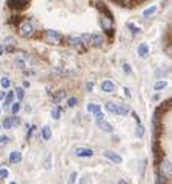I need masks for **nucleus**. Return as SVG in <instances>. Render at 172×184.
Returning a JSON list of instances; mask_svg holds the SVG:
<instances>
[{"label": "nucleus", "instance_id": "44", "mask_svg": "<svg viewBox=\"0 0 172 184\" xmlns=\"http://www.w3.org/2000/svg\"><path fill=\"white\" fill-rule=\"evenodd\" d=\"M0 129H2V124H0Z\"/></svg>", "mask_w": 172, "mask_h": 184}, {"label": "nucleus", "instance_id": "24", "mask_svg": "<svg viewBox=\"0 0 172 184\" xmlns=\"http://www.w3.org/2000/svg\"><path fill=\"white\" fill-rule=\"evenodd\" d=\"M143 135H144V127H143V126L140 124V123H138V126H137V131H135V137L141 138Z\"/></svg>", "mask_w": 172, "mask_h": 184}, {"label": "nucleus", "instance_id": "4", "mask_svg": "<svg viewBox=\"0 0 172 184\" xmlns=\"http://www.w3.org/2000/svg\"><path fill=\"white\" fill-rule=\"evenodd\" d=\"M103 156H105L106 160L115 163V164H120V163H121V156L118 153H115L114 151H105V152H103Z\"/></svg>", "mask_w": 172, "mask_h": 184}, {"label": "nucleus", "instance_id": "10", "mask_svg": "<svg viewBox=\"0 0 172 184\" xmlns=\"http://www.w3.org/2000/svg\"><path fill=\"white\" fill-rule=\"evenodd\" d=\"M28 0H8L9 8H25Z\"/></svg>", "mask_w": 172, "mask_h": 184}, {"label": "nucleus", "instance_id": "29", "mask_svg": "<svg viewBox=\"0 0 172 184\" xmlns=\"http://www.w3.org/2000/svg\"><path fill=\"white\" fill-rule=\"evenodd\" d=\"M94 117H95V121H98V120H105V114H103L101 111H98V112H95V114H94Z\"/></svg>", "mask_w": 172, "mask_h": 184}, {"label": "nucleus", "instance_id": "30", "mask_svg": "<svg viewBox=\"0 0 172 184\" xmlns=\"http://www.w3.org/2000/svg\"><path fill=\"white\" fill-rule=\"evenodd\" d=\"M19 111H20V103H14V104H12V107H11V112L14 114V115H17Z\"/></svg>", "mask_w": 172, "mask_h": 184}, {"label": "nucleus", "instance_id": "16", "mask_svg": "<svg viewBox=\"0 0 172 184\" xmlns=\"http://www.w3.org/2000/svg\"><path fill=\"white\" fill-rule=\"evenodd\" d=\"M80 40L83 45H91L92 42V34H83V36H80Z\"/></svg>", "mask_w": 172, "mask_h": 184}, {"label": "nucleus", "instance_id": "39", "mask_svg": "<svg viewBox=\"0 0 172 184\" xmlns=\"http://www.w3.org/2000/svg\"><path fill=\"white\" fill-rule=\"evenodd\" d=\"M2 54H3V46L0 45V55H2Z\"/></svg>", "mask_w": 172, "mask_h": 184}, {"label": "nucleus", "instance_id": "34", "mask_svg": "<svg viewBox=\"0 0 172 184\" xmlns=\"http://www.w3.org/2000/svg\"><path fill=\"white\" fill-rule=\"evenodd\" d=\"M123 69H125L126 74H131V66H129L128 63H123Z\"/></svg>", "mask_w": 172, "mask_h": 184}, {"label": "nucleus", "instance_id": "35", "mask_svg": "<svg viewBox=\"0 0 172 184\" xmlns=\"http://www.w3.org/2000/svg\"><path fill=\"white\" fill-rule=\"evenodd\" d=\"M92 87H94V83H92V81H89V83L86 85V91H88V92H91V91H92Z\"/></svg>", "mask_w": 172, "mask_h": 184}, {"label": "nucleus", "instance_id": "1", "mask_svg": "<svg viewBox=\"0 0 172 184\" xmlns=\"http://www.w3.org/2000/svg\"><path fill=\"white\" fill-rule=\"evenodd\" d=\"M34 32H36V29H34L32 23L26 22V23H22V25H20V34H22L23 37L29 38V37H32V36H34Z\"/></svg>", "mask_w": 172, "mask_h": 184}, {"label": "nucleus", "instance_id": "2", "mask_svg": "<svg viewBox=\"0 0 172 184\" xmlns=\"http://www.w3.org/2000/svg\"><path fill=\"white\" fill-rule=\"evenodd\" d=\"M45 37H46L48 42H51V43H59L61 40V34L59 31H54V29H46Z\"/></svg>", "mask_w": 172, "mask_h": 184}, {"label": "nucleus", "instance_id": "12", "mask_svg": "<svg viewBox=\"0 0 172 184\" xmlns=\"http://www.w3.org/2000/svg\"><path fill=\"white\" fill-rule=\"evenodd\" d=\"M148 54H149V46L146 43H140V46H138V55L143 57V58H146Z\"/></svg>", "mask_w": 172, "mask_h": 184}, {"label": "nucleus", "instance_id": "20", "mask_svg": "<svg viewBox=\"0 0 172 184\" xmlns=\"http://www.w3.org/2000/svg\"><path fill=\"white\" fill-rule=\"evenodd\" d=\"M166 86H168V81L161 80V81H157V83L154 85V89H155V91H161V89H164Z\"/></svg>", "mask_w": 172, "mask_h": 184}, {"label": "nucleus", "instance_id": "43", "mask_svg": "<svg viewBox=\"0 0 172 184\" xmlns=\"http://www.w3.org/2000/svg\"><path fill=\"white\" fill-rule=\"evenodd\" d=\"M0 114H2V107H0Z\"/></svg>", "mask_w": 172, "mask_h": 184}, {"label": "nucleus", "instance_id": "21", "mask_svg": "<svg viewBox=\"0 0 172 184\" xmlns=\"http://www.w3.org/2000/svg\"><path fill=\"white\" fill-rule=\"evenodd\" d=\"M0 85H2L3 89H8V87L11 86V80L8 77H2V78H0Z\"/></svg>", "mask_w": 172, "mask_h": 184}, {"label": "nucleus", "instance_id": "18", "mask_svg": "<svg viewBox=\"0 0 172 184\" xmlns=\"http://www.w3.org/2000/svg\"><path fill=\"white\" fill-rule=\"evenodd\" d=\"M105 109H106L108 112H111V114H115V111H117V103H112V101H109V103L105 104Z\"/></svg>", "mask_w": 172, "mask_h": 184}, {"label": "nucleus", "instance_id": "13", "mask_svg": "<svg viewBox=\"0 0 172 184\" xmlns=\"http://www.w3.org/2000/svg\"><path fill=\"white\" fill-rule=\"evenodd\" d=\"M51 137H52L51 127H49V126H43V127H42V138H43L45 141H48V140H51Z\"/></svg>", "mask_w": 172, "mask_h": 184}, {"label": "nucleus", "instance_id": "8", "mask_svg": "<svg viewBox=\"0 0 172 184\" xmlns=\"http://www.w3.org/2000/svg\"><path fill=\"white\" fill-rule=\"evenodd\" d=\"M69 45H71L72 48H75L77 51H83V48H85V45L81 43L80 37H71V38H69Z\"/></svg>", "mask_w": 172, "mask_h": 184}, {"label": "nucleus", "instance_id": "38", "mask_svg": "<svg viewBox=\"0 0 172 184\" xmlns=\"http://www.w3.org/2000/svg\"><path fill=\"white\" fill-rule=\"evenodd\" d=\"M5 95H6V92L0 91V101H2V100H5Z\"/></svg>", "mask_w": 172, "mask_h": 184}, {"label": "nucleus", "instance_id": "42", "mask_svg": "<svg viewBox=\"0 0 172 184\" xmlns=\"http://www.w3.org/2000/svg\"><path fill=\"white\" fill-rule=\"evenodd\" d=\"M9 184H17V183H14V181H11V183H9Z\"/></svg>", "mask_w": 172, "mask_h": 184}, {"label": "nucleus", "instance_id": "19", "mask_svg": "<svg viewBox=\"0 0 172 184\" xmlns=\"http://www.w3.org/2000/svg\"><path fill=\"white\" fill-rule=\"evenodd\" d=\"M51 115H52V118L54 120H60V115H61V109H60V106H56L52 109V112H51Z\"/></svg>", "mask_w": 172, "mask_h": 184}, {"label": "nucleus", "instance_id": "23", "mask_svg": "<svg viewBox=\"0 0 172 184\" xmlns=\"http://www.w3.org/2000/svg\"><path fill=\"white\" fill-rule=\"evenodd\" d=\"M88 111H89V112H94V114H95V112H98V111H101V107H100L98 104H94V103H89V104H88Z\"/></svg>", "mask_w": 172, "mask_h": 184}, {"label": "nucleus", "instance_id": "41", "mask_svg": "<svg viewBox=\"0 0 172 184\" xmlns=\"http://www.w3.org/2000/svg\"><path fill=\"white\" fill-rule=\"evenodd\" d=\"M79 184H85V180H81V181H80Z\"/></svg>", "mask_w": 172, "mask_h": 184}, {"label": "nucleus", "instance_id": "11", "mask_svg": "<svg viewBox=\"0 0 172 184\" xmlns=\"http://www.w3.org/2000/svg\"><path fill=\"white\" fill-rule=\"evenodd\" d=\"M100 23H101V28L105 29V31H109L112 28V22H111V18L109 17H101L100 18Z\"/></svg>", "mask_w": 172, "mask_h": 184}, {"label": "nucleus", "instance_id": "6", "mask_svg": "<svg viewBox=\"0 0 172 184\" xmlns=\"http://www.w3.org/2000/svg\"><path fill=\"white\" fill-rule=\"evenodd\" d=\"M97 123V127L100 129V131H103V132H108V134H111L114 129H112V124H109L108 121H105V120H98V121H95Z\"/></svg>", "mask_w": 172, "mask_h": 184}, {"label": "nucleus", "instance_id": "3", "mask_svg": "<svg viewBox=\"0 0 172 184\" xmlns=\"http://www.w3.org/2000/svg\"><path fill=\"white\" fill-rule=\"evenodd\" d=\"M74 153L77 156H80V158H91V156L94 155V151L89 149V147H77L74 151Z\"/></svg>", "mask_w": 172, "mask_h": 184}, {"label": "nucleus", "instance_id": "26", "mask_svg": "<svg viewBox=\"0 0 172 184\" xmlns=\"http://www.w3.org/2000/svg\"><path fill=\"white\" fill-rule=\"evenodd\" d=\"M16 95H17V98L19 100H22L23 97H25V91H23V87H17V89H16Z\"/></svg>", "mask_w": 172, "mask_h": 184}, {"label": "nucleus", "instance_id": "37", "mask_svg": "<svg viewBox=\"0 0 172 184\" xmlns=\"http://www.w3.org/2000/svg\"><path fill=\"white\" fill-rule=\"evenodd\" d=\"M36 129H37L36 126H31V127H29V132H28V138H29V137H31V135H32V132H34V131H36Z\"/></svg>", "mask_w": 172, "mask_h": 184}, {"label": "nucleus", "instance_id": "27", "mask_svg": "<svg viewBox=\"0 0 172 184\" xmlns=\"http://www.w3.org/2000/svg\"><path fill=\"white\" fill-rule=\"evenodd\" d=\"M75 180H77V172H72L69 175V180H68V184H75Z\"/></svg>", "mask_w": 172, "mask_h": 184}, {"label": "nucleus", "instance_id": "5", "mask_svg": "<svg viewBox=\"0 0 172 184\" xmlns=\"http://www.w3.org/2000/svg\"><path fill=\"white\" fill-rule=\"evenodd\" d=\"M17 124H19V117H17V115H14V117H11V118H6V120L3 121L2 127H5V129H12V127H16Z\"/></svg>", "mask_w": 172, "mask_h": 184}, {"label": "nucleus", "instance_id": "32", "mask_svg": "<svg viewBox=\"0 0 172 184\" xmlns=\"http://www.w3.org/2000/svg\"><path fill=\"white\" fill-rule=\"evenodd\" d=\"M9 143V138L6 137V135H2V137H0V144H8Z\"/></svg>", "mask_w": 172, "mask_h": 184}, {"label": "nucleus", "instance_id": "36", "mask_svg": "<svg viewBox=\"0 0 172 184\" xmlns=\"http://www.w3.org/2000/svg\"><path fill=\"white\" fill-rule=\"evenodd\" d=\"M16 63H17V66H20V67H23V66H25V63H23V60H22V58H17Z\"/></svg>", "mask_w": 172, "mask_h": 184}, {"label": "nucleus", "instance_id": "33", "mask_svg": "<svg viewBox=\"0 0 172 184\" xmlns=\"http://www.w3.org/2000/svg\"><path fill=\"white\" fill-rule=\"evenodd\" d=\"M63 97H65V92H63V91H60V92H59V94L56 95V98H54V101H56V103H57V101H59V100H61Z\"/></svg>", "mask_w": 172, "mask_h": 184}, {"label": "nucleus", "instance_id": "17", "mask_svg": "<svg viewBox=\"0 0 172 184\" xmlns=\"http://www.w3.org/2000/svg\"><path fill=\"white\" fill-rule=\"evenodd\" d=\"M14 92L12 91H9V92H6V95H5V106H9L11 103H12V100H14Z\"/></svg>", "mask_w": 172, "mask_h": 184}, {"label": "nucleus", "instance_id": "28", "mask_svg": "<svg viewBox=\"0 0 172 184\" xmlns=\"http://www.w3.org/2000/svg\"><path fill=\"white\" fill-rule=\"evenodd\" d=\"M77 98H75V97H71V98H68V106H69V107H74L75 104H77Z\"/></svg>", "mask_w": 172, "mask_h": 184}, {"label": "nucleus", "instance_id": "9", "mask_svg": "<svg viewBox=\"0 0 172 184\" xmlns=\"http://www.w3.org/2000/svg\"><path fill=\"white\" fill-rule=\"evenodd\" d=\"M8 160H9V163H11V164H17V163H20V161H22V153H20L19 151H16V152H11V153H9V156H8Z\"/></svg>", "mask_w": 172, "mask_h": 184}, {"label": "nucleus", "instance_id": "25", "mask_svg": "<svg viewBox=\"0 0 172 184\" xmlns=\"http://www.w3.org/2000/svg\"><path fill=\"white\" fill-rule=\"evenodd\" d=\"M128 28L131 29V32H132L134 36H137V34L140 32V28H137V26H135V25H132V23H128Z\"/></svg>", "mask_w": 172, "mask_h": 184}, {"label": "nucleus", "instance_id": "31", "mask_svg": "<svg viewBox=\"0 0 172 184\" xmlns=\"http://www.w3.org/2000/svg\"><path fill=\"white\" fill-rule=\"evenodd\" d=\"M8 176H9V172H8V170L0 167V178H8Z\"/></svg>", "mask_w": 172, "mask_h": 184}, {"label": "nucleus", "instance_id": "22", "mask_svg": "<svg viewBox=\"0 0 172 184\" xmlns=\"http://www.w3.org/2000/svg\"><path fill=\"white\" fill-rule=\"evenodd\" d=\"M155 11H157V6L152 5V6H149L148 9H144V11H143V16H144V17H149V16H152Z\"/></svg>", "mask_w": 172, "mask_h": 184}, {"label": "nucleus", "instance_id": "14", "mask_svg": "<svg viewBox=\"0 0 172 184\" xmlns=\"http://www.w3.org/2000/svg\"><path fill=\"white\" fill-rule=\"evenodd\" d=\"M117 115H121V117H125V115L129 114V107L126 104H117V111H115Z\"/></svg>", "mask_w": 172, "mask_h": 184}, {"label": "nucleus", "instance_id": "40", "mask_svg": "<svg viewBox=\"0 0 172 184\" xmlns=\"http://www.w3.org/2000/svg\"><path fill=\"white\" fill-rule=\"evenodd\" d=\"M118 184H126V183H125V181H123V180H120V181H118Z\"/></svg>", "mask_w": 172, "mask_h": 184}, {"label": "nucleus", "instance_id": "15", "mask_svg": "<svg viewBox=\"0 0 172 184\" xmlns=\"http://www.w3.org/2000/svg\"><path fill=\"white\" fill-rule=\"evenodd\" d=\"M101 43H103V36H101V34H92V42H91V45L100 46Z\"/></svg>", "mask_w": 172, "mask_h": 184}, {"label": "nucleus", "instance_id": "7", "mask_svg": "<svg viewBox=\"0 0 172 184\" xmlns=\"http://www.w3.org/2000/svg\"><path fill=\"white\" fill-rule=\"evenodd\" d=\"M101 91L106 92V94H111V92L115 91V85L112 83L111 80H105V81L101 83Z\"/></svg>", "mask_w": 172, "mask_h": 184}]
</instances>
